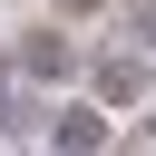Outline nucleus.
<instances>
[{
    "instance_id": "nucleus-5",
    "label": "nucleus",
    "mask_w": 156,
    "mask_h": 156,
    "mask_svg": "<svg viewBox=\"0 0 156 156\" xmlns=\"http://www.w3.org/2000/svg\"><path fill=\"white\" fill-rule=\"evenodd\" d=\"M49 10H58V20H68V29H78V20H107V10H117V0H49Z\"/></svg>"
},
{
    "instance_id": "nucleus-6",
    "label": "nucleus",
    "mask_w": 156,
    "mask_h": 156,
    "mask_svg": "<svg viewBox=\"0 0 156 156\" xmlns=\"http://www.w3.org/2000/svg\"><path fill=\"white\" fill-rule=\"evenodd\" d=\"M10 88H20V49H0V98H10Z\"/></svg>"
},
{
    "instance_id": "nucleus-1",
    "label": "nucleus",
    "mask_w": 156,
    "mask_h": 156,
    "mask_svg": "<svg viewBox=\"0 0 156 156\" xmlns=\"http://www.w3.org/2000/svg\"><path fill=\"white\" fill-rule=\"evenodd\" d=\"M146 58H156V49H136V39H107V49H88L78 88H88V98H107L117 117H136V107H146Z\"/></svg>"
},
{
    "instance_id": "nucleus-2",
    "label": "nucleus",
    "mask_w": 156,
    "mask_h": 156,
    "mask_svg": "<svg viewBox=\"0 0 156 156\" xmlns=\"http://www.w3.org/2000/svg\"><path fill=\"white\" fill-rule=\"evenodd\" d=\"M39 146H58V156H98V146H117V107H107V98H58V107L39 117Z\"/></svg>"
},
{
    "instance_id": "nucleus-4",
    "label": "nucleus",
    "mask_w": 156,
    "mask_h": 156,
    "mask_svg": "<svg viewBox=\"0 0 156 156\" xmlns=\"http://www.w3.org/2000/svg\"><path fill=\"white\" fill-rule=\"evenodd\" d=\"M117 39H136V49H156V0H117Z\"/></svg>"
},
{
    "instance_id": "nucleus-3",
    "label": "nucleus",
    "mask_w": 156,
    "mask_h": 156,
    "mask_svg": "<svg viewBox=\"0 0 156 156\" xmlns=\"http://www.w3.org/2000/svg\"><path fill=\"white\" fill-rule=\"evenodd\" d=\"M78 68H88V49L68 39V20H58V10H49L39 29H20V78H29V88H68Z\"/></svg>"
}]
</instances>
